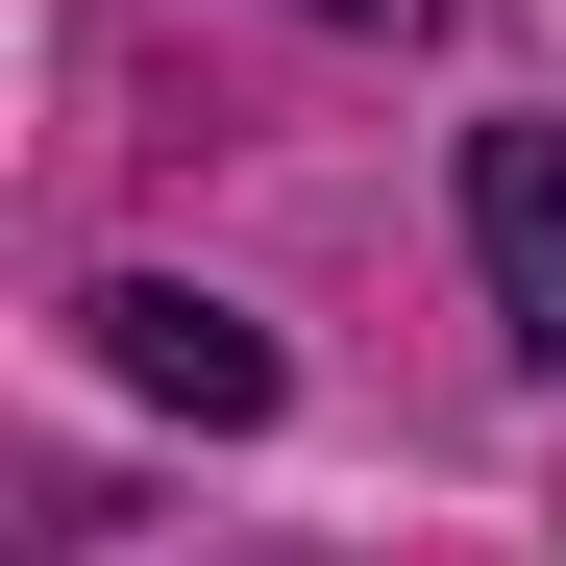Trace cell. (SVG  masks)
<instances>
[{
    "label": "cell",
    "instance_id": "cell-1",
    "mask_svg": "<svg viewBox=\"0 0 566 566\" xmlns=\"http://www.w3.org/2000/svg\"><path fill=\"white\" fill-rule=\"evenodd\" d=\"M99 369L124 395H172V419H271V321H222V296H172V271H99Z\"/></svg>",
    "mask_w": 566,
    "mask_h": 566
},
{
    "label": "cell",
    "instance_id": "cell-2",
    "mask_svg": "<svg viewBox=\"0 0 566 566\" xmlns=\"http://www.w3.org/2000/svg\"><path fill=\"white\" fill-rule=\"evenodd\" d=\"M468 247H493V321L566 369V124H493V148H468Z\"/></svg>",
    "mask_w": 566,
    "mask_h": 566
},
{
    "label": "cell",
    "instance_id": "cell-3",
    "mask_svg": "<svg viewBox=\"0 0 566 566\" xmlns=\"http://www.w3.org/2000/svg\"><path fill=\"white\" fill-rule=\"evenodd\" d=\"M296 25H419V0H296Z\"/></svg>",
    "mask_w": 566,
    "mask_h": 566
}]
</instances>
